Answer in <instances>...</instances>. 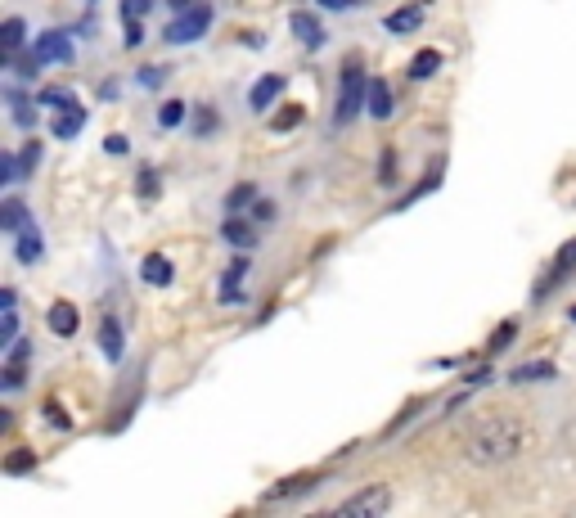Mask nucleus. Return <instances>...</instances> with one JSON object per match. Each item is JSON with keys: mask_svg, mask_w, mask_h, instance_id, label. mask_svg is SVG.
<instances>
[{"mask_svg": "<svg viewBox=\"0 0 576 518\" xmlns=\"http://www.w3.org/2000/svg\"><path fill=\"white\" fill-rule=\"evenodd\" d=\"M527 437H531L527 424L513 415H477L464 433V455L473 464H482V469H491V464L513 460L527 446Z\"/></svg>", "mask_w": 576, "mask_h": 518, "instance_id": "nucleus-1", "label": "nucleus"}, {"mask_svg": "<svg viewBox=\"0 0 576 518\" xmlns=\"http://www.w3.org/2000/svg\"><path fill=\"white\" fill-rule=\"evenodd\" d=\"M360 109H369V82L360 73V59L342 64V82H338V109H333V127H351L360 118Z\"/></svg>", "mask_w": 576, "mask_h": 518, "instance_id": "nucleus-2", "label": "nucleus"}, {"mask_svg": "<svg viewBox=\"0 0 576 518\" xmlns=\"http://www.w3.org/2000/svg\"><path fill=\"white\" fill-rule=\"evenodd\" d=\"M207 28H212V10H207V5H185V10L167 23L162 37H167V46H189V41H198Z\"/></svg>", "mask_w": 576, "mask_h": 518, "instance_id": "nucleus-3", "label": "nucleus"}, {"mask_svg": "<svg viewBox=\"0 0 576 518\" xmlns=\"http://www.w3.org/2000/svg\"><path fill=\"white\" fill-rule=\"evenodd\" d=\"M387 505H392V491L383 487V482H374V487H365V491H356V496H347L338 505V514H360V518H378V514H387Z\"/></svg>", "mask_w": 576, "mask_h": 518, "instance_id": "nucleus-4", "label": "nucleus"}, {"mask_svg": "<svg viewBox=\"0 0 576 518\" xmlns=\"http://www.w3.org/2000/svg\"><path fill=\"white\" fill-rule=\"evenodd\" d=\"M572 271H576V239H567V244L554 253V262H549V275L536 284V302H540V298H549V293H554L558 284H563Z\"/></svg>", "mask_w": 576, "mask_h": 518, "instance_id": "nucleus-5", "label": "nucleus"}, {"mask_svg": "<svg viewBox=\"0 0 576 518\" xmlns=\"http://www.w3.org/2000/svg\"><path fill=\"white\" fill-rule=\"evenodd\" d=\"M32 50L41 55V64H72L77 59V46H72L68 32H41Z\"/></svg>", "mask_w": 576, "mask_h": 518, "instance_id": "nucleus-6", "label": "nucleus"}, {"mask_svg": "<svg viewBox=\"0 0 576 518\" xmlns=\"http://www.w3.org/2000/svg\"><path fill=\"white\" fill-rule=\"evenodd\" d=\"M288 32H293L306 50H324V23L315 19V14H306V10L288 14Z\"/></svg>", "mask_w": 576, "mask_h": 518, "instance_id": "nucleus-7", "label": "nucleus"}, {"mask_svg": "<svg viewBox=\"0 0 576 518\" xmlns=\"http://www.w3.org/2000/svg\"><path fill=\"white\" fill-rule=\"evenodd\" d=\"M284 86H288V82H284L279 73L257 77V82H252V91H248V109H252V113H266L270 104H275L279 95H284Z\"/></svg>", "mask_w": 576, "mask_h": 518, "instance_id": "nucleus-8", "label": "nucleus"}, {"mask_svg": "<svg viewBox=\"0 0 576 518\" xmlns=\"http://www.w3.org/2000/svg\"><path fill=\"white\" fill-rule=\"evenodd\" d=\"M14 257H18L23 266H36V262L45 257V239H41V230H36L32 221H27V226L14 235Z\"/></svg>", "mask_w": 576, "mask_h": 518, "instance_id": "nucleus-9", "label": "nucleus"}, {"mask_svg": "<svg viewBox=\"0 0 576 518\" xmlns=\"http://www.w3.org/2000/svg\"><path fill=\"white\" fill-rule=\"evenodd\" d=\"M45 325H50V334L72 338V334H77V325H81V311L72 307V302H54V307L45 311Z\"/></svg>", "mask_w": 576, "mask_h": 518, "instance_id": "nucleus-10", "label": "nucleus"}, {"mask_svg": "<svg viewBox=\"0 0 576 518\" xmlns=\"http://www.w3.org/2000/svg\"><path fill=\"white\" fill-rule=\"evenodd\" d=\"M140 280H144V284H153V289H167V284L176 280V271H171L167 253H144V262H140Z\"/></svg>", "mask_w": 576, "mask_h": 518, "instance_id": "nucleus-11", "label": "nucleus"}, {"mask_svg": "<svg viewBox=\"0 0 576 518\" xmlns=\"http://www.w3.org/2000/svg\"><path fill=\"white\" fill-rule=\"evenodd\" d=\"M221 235H225V244H234V248H252L257 244V221H243L239 212H225Z\"/></svg>", "mask_w": 576, "mask_h": 518, "instance_id": "nucleus-12", "label": "nucleus"}, {"mask_svg": "<svg viewBox=\"0 0 576 518\" xmlns=\"http://www.w3.org/2000/svg\"><path fill=\"white\" fill-rule=\"evenodd\" d=\"M5 104H9V113H14V122L18 127H32L36 122V104H41V95H27V91H18V86H9L5 91Z\"/></svg>", "mask_w": 576, "mask_h": 518, "instance_id": "nucleus-13", "label": "nucleus"}, {"mask_svg": "<svg viewBox=\"0 0 576 518\" xmlns=\"http://www.w3.org/2000/svg\"><path fill=\"white\" fill-rule=\"evenodd\" d=\"M117 10H122V23H126V46H140V23L153 10V0H122Z\"/></svg>", "mask_w": 576, "mask_h": 518, "instance_id": "nucleus-14", "label": "nucleus"}, {"mask_svg": "<svg viewBox=\"0 0 576 518\" xmlns=\"http://www.w3.org/2000/svg\"><path fill=\"white\" fill-rule=\"evenodd\" d=\"M81 127H86V109H81V104H68V109L54 113V136L59 140L81 136Z\"/></svg>", "mask_w": 576, "mask_h": 518, "instance_id": "nucleus-15", "label": "nucleus"}, {"mask_svg": "<svg viewBox=\"0 0 576 518\" xmlns=\"http://www.w3.org/2000/svg\"><path fill=\"white\" fill-rule=\"evenodd\" d=\"M383 28L396 32V37H405V32H419L423 28V10H419V5H401L396 14H387V19H383Z\"/></svg>", "mask_w": 576, "mask_h": 518, "instance_id": "nucleus-16", "label": "nucleus"}, {"mask_svg": "<svg viewBox=\"0 0 576 518\" xmlns=\"http://www.w3.org/2000/svg\"><path fill=\"white\" fill-rule=\"evenodd\" d=\"M248 275V257H234L230 266H225V275H221V302H243V293H239V280Z\"/></svg>", "mask_w": 576, "mask_h": 518, "instance_id": "nucleus-17", "label": "nucleus"}, {"mask_svg": "<svg viewBox=\"0 0 576 518\" xmlns=\"http://www.w3.org/2000/svg\"><path fill=\"white\" fill-rule=\"evenodd\" d=\"M99 352L108 356V361H122V325H117L113 316H104V325H99Z\"/></svg>", "mask_w": 576, "mask_h": 518, "instance_id": "nucleus-18", "label": "nucleus"}, {"mask_svg": "<svg viewBox=\"0 0 576 518\" xmlns=\"http://www.w3.org/2000/svg\"><path fill=\"white\" fill-rule=\"evenodd\" d=\"M369 118L374 122L392 118V86L387 82H369Z\"/></svg>", "mask_w": 576, "mask_h": 518, "instance_id": "nucleus-19", "label": "nucleus"}, {"mask_svg": "<svg viewBox=\"0 0 576 518\" xmlns=\"http://www.w3.org/2000/svg\"><path fill=\"white\" fill-rule=\"evenodd\" d=\"M23 226H27V208H23V199H14V194H9L5 208H0V230H5V235L14 239Z\"/></svg>", "mask_w": 576, "mask_h": 518, "instance_id": "nucleus-20", "label": "nucleus"}, {"mask_svg": "<svg viewBox=\"0 0 576 518\" xmlns=\"http://www.w3.org/2000/svg\"><path fill=\"white\" fill-rule=\"evenodd\" d=\"M437 68H441V55H437V50H419V55L410 59V68H405V73H410V82H428Z\"/></svg>", "mask_w": 576, "mask_h": 518, "instance_id": "nucleus-21", "label": "nucleus"}, {"mask_svg": "<svg viewBox=\"0 0 576 518\" xmlns=\"http://www.w3.org/2000/svg\"><path fill=\"white\" fill-rule=\"evenodd\" d=\"M23 41H27V23L23 19H5V64L14 55H23Z\"/></svg>", "mask_w": 576, "mask_h": 518, "instance_id": "nucleus-22", "label": "nucleus"}, {"mask_svg": "<svg viewBox=\"0 0 576 518\" xmlns=\"http://www.w3.org/2000/svg\"><path fill=\"white\" fill-rule=\"evenodd\" d=\"M513 383H536V379H554V365L549 361H527V365H518V370L509 374Z\"/></svg>", "mask_w": 576, "mask_h": 518, "instance_id": "nucleus-23", "label": "nucleus"}, {"mask_svg": "<svg viewBox=\"0 0 576 518\" xmlns=\"http://www.w3.org/2000/svg\"><path fill=\"white\" fill-rule=\"evenodd\" d=\"M189 113H194V109H189L185 100H167V104L158 109V127H167V131H171V127H180V122H185Z\"/></svg>", "mask_w": 576, "mask_h": 518, "instance_id": "nucleus-24", "label": "nucleus"}, {"mask_svg": "<svg viewBox=\"0 0 576 518\" xmlns=\"http://www.w3.org/2000/svg\"><path fill=\"white\" fill-rule=\"evenodd\" d=\"M248 203H257V185H234V190L225 194V212H243Z\"/></svg>", "mask_w": 576, "mask_h": 518, "instance_id": "nucleus-25", "label": "nucleus"}, {"mask_svg": "<svg viewBox=\"0 0 576 518\" xmlns=\"http://www.w3.org/2000/svg\"><path fill=\"white\" fill-rule=\"evenodd\" d=\"M216 127H221V113H212L207 104H198L194 109V136H212Z\"/></svg>", "mask_w": 576, "mask_h": 518, "instance_id": "nucleus-26", "label": "nucleus"}, {"mask_svg": "<svg viewBox=\"0 0 576 518\" xmlns=\"http://www.w3.org/2000/svg\"><path fill=\"white\" fill-rule=\"evenodd\" d=\"M302 104H288V109H279L275 113V122H270V127H275V131H293L297 127V122H302Z\"/></svg>", "mask_w": 576, "mask_h": 518, "instance_id": "nucleus-27", "label": "nucleus"}, {"mask_svg": "<svg viewBox=\"0 0 576 518\" xmlns=\"http://www.w3.org/2000/svg\"><path fill=\"white\" fill-rule=\"evenodd\" d=\"M513 334H518V320H504V325L495 329V338H491V347H486V352H500V347H509Z\"/></svg>", "mask_w": 576, "mask_h": 518, "instance_id": "nucleus-28", "label": "nucleus"}, {"mask_svg": "<svg viewBox=\"0 0 576 518\" xmlns=\"http://www.w3.org/2000/svg\"><path fill=\"white\" fill-rule=\"evenodd\" d=\"M41 104L45 109H68V104H77V100H72L68 91H59V86H50V91H41Z\"/></svg>", "mask_w": 576, "mask_h": 518, "instance_id": "nucleus-29", "label": "nucleus"}, {"mask_svg": "<svg viewBox=\"0 0 576 518\" xmlns=\"http://www.w3.org/2000/svg\"><path fill=\"white\" fill-rule=\"evenodd\" d=\"M36 163H41V145H36V140H27L23 154H18V167H23V176L36 172Z\"/></svg>", "mask_w": 576, "mask_h": 518, "instance_id": "nucleus-30", "label": "nucleus"}, {"mask_svg": "<svg viewBox=\"0 0 576 518\" xmlns=\"http://www.w3.org/2000/svg\"><path fill=\"white\" fill-rule=\"evenodd\" d=\"M18 338V307L5 311V325H0V347H9Z\"/></svg>", "mask_w": 576, "mask_h": 518, "instance_id": "nucleus-31", "label": "nucleus"}, {"mask_svg": "<svg viewBox=\"0 0 576 518\" xmlns=\"http://www.w3.org/2000/svg\"><path fill=\"white\" fill-rule=\"evenodd\" d=\"M392 176H396V149H383V163H378V181L392 185Z\"/></svg>", "mask_w": 576, "mask_h": 518, "instance_id": "nucleus-32", "label": "nucleus"}, {"mask_svg": "<svg viewBox=\"0 0 576 518\" xmlns=\"http://www.w3.org/2000/svg\"><path fill=\"white\" fill-rule=\"evenodd\" d=\"M140 199H158V172H140Z\"/></svg>", "mask_w": 576, "mask_h": 518, "instance_id": "nucleus-33", "label": "nucleus"}, {"mask_svg": "<svg viewBox=\"0 0 576 518\" xmlns=\"http://www.w3.org/2000/svg\"><path fill=\"white\" fill-rule=\"evenodd\" d=\"M32 464H36L32 455H27V451H18V455H9V460H5V469H9V473H23V469H32Z\"/></svg>", "mask_w": 576, "mask_h": 518, "instance_id": "nucleus-34", "label": "nucleus"}, {"mask_svg": "<svg viewBox=\"0 0 576 518\" xmlns=\"http://www.w3.org/2000/svg\"><path fill=\"white\" fill-rule=\"evenodd\" d=\"M126 149H131V140H126V136H108L104 140V154H113V158H122Z\"/></svg>", "mask_w": 576, "mask_h": 518, "instance_id": "nucleus-35", "label": "nucleus"}, {"mask_svg": "<svg viewBox=\"0 0 576 518\" xmlns=\"http://www.w3.org/2000/svg\"><path fill=\"white\" fill-rule=\"evenodd\" d=\"M162 77H167V68H144V73H140V86H144V91H153V82H162Z\"/></svg>", "mask_w": 576, "mask_h": 518, "instance_id": "nucleus-36", "label": "nucleus"}, {"mask_svg": "<svg viewBox=\"0 0 576 518\" xmlns=\"http://www.w3.org/2000/svg\"><path fill=\"white\" fill-rule=\"evenodd\" d=\"M9 307H18V293L5 284V289H0V311H9Z\"/></svg>", "mask_w": 576, "mask_h": 518, "instance_id": "nucleus-37", "label": "nucleus"}, {"mask_svg": "<svg viewBox=\"0 0 576 518\" xmlns=\"http://www.w3.org/2000/svg\"><path fill=\"white\" fill-rule=\"evenodd\" d=\"M324 10H347V5H356V0H320Z\"/></svg>", "mask_w": 576, "mask_h": 518, "instance_id": "nucleus-38", "label": "nucleus"}, {"mask_svg": "<svg viewBox=\"0 0 576 518\" xmlns=\"http://www.w3.org/2000/svg\"><path fill=\"white\" fill-rule=\"evenodd\" d=\"M567 316H572V320H576V302H572V311H567Z\"/></svg>", "mask_w": 576, "mask_h": 518, "instance_id": "nucleus-39", "label": "nucleus"}, {"mask_svg": "<svg viewBox=\"0 0 576 518\" xmlns=\"http://www.w3.org/2000/svg\"><path fill=\"white\" fill-rule=\"evenodd\" d=\"M176 10H185V0H176Z\"/></svg>", "mask_w": 576, "mask_h": 518, "instance_id": "nucleus-40", "label": "nucleus"}]
</instances>
